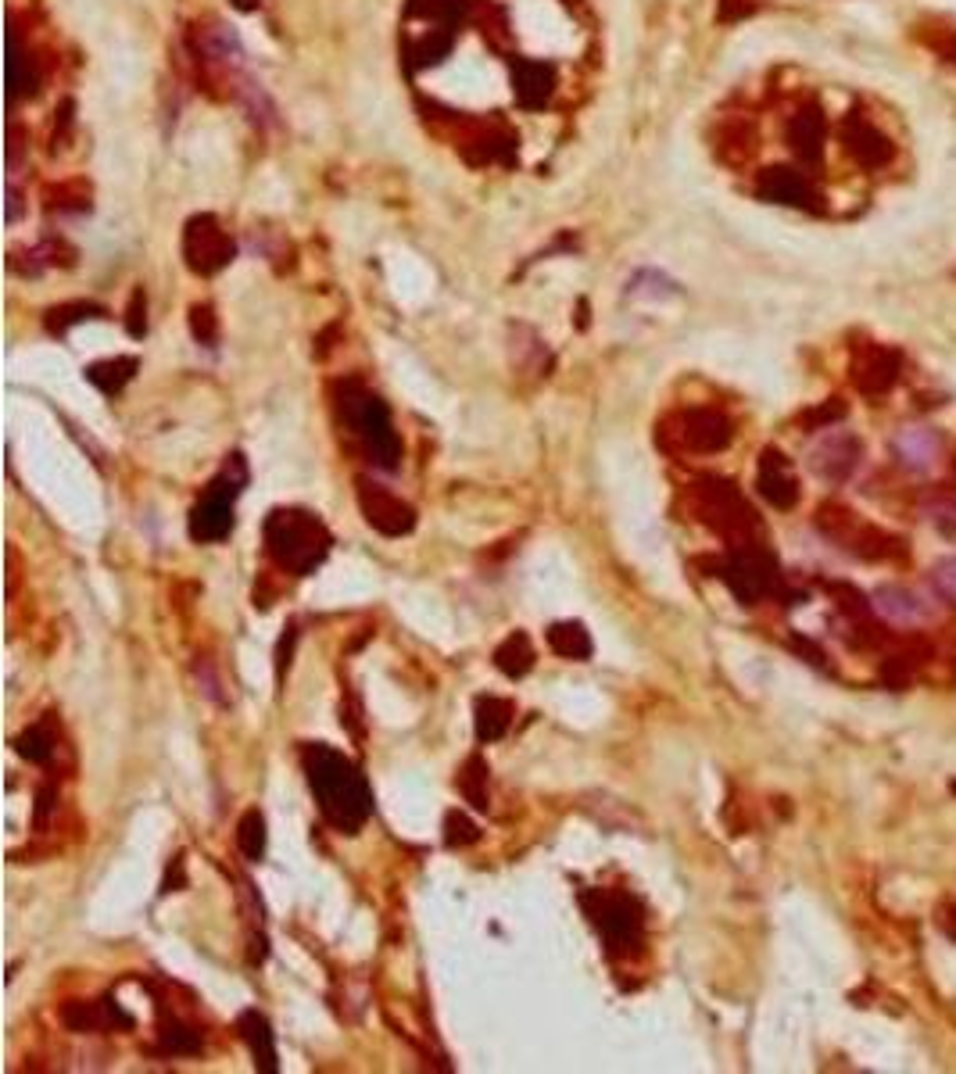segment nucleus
Masks as SVG:
<instances>
[{
  "instance_id": "nucleus-1",
  "label": "nucleus",
  "mask_w": 956,
  "mask_h": 1074,
  "mask_svg": "<svg viewBox=\"0 0 956 1074\" xmlns=\"http://www.w3.org/2000/svg\"><path fill=\"white\" fill-rule=\"evenodd\" d=\"M301 767L323 820L341 835H359L373 817V788L355 759L326 742L301 745Z\"/></svg>"
},
{
  "instance_id": "nucleus-2",
  "label": "nucleus",
  "mask_w": 956,
  "mask_h": 1074,
  "mask_svg": "<svg viewBox=\"0 0 956 1074\" xmlns=\"http://www.w3.org/2000/svg\"><path fill=\"white\" fill-rule=\"evenodd\" d=\"M262 534L273 566L291 577L316 573L333 548V534L326 530V523L308 509H273L265 516Z\"/></svg>"
},
{
  "instance_id": "nucleus-3",
  "label": "nucleus",
  "mask_w": 956,
  "mask_h": 1074,
  "mask_svg": "<svg viewBox=\"0 0 956 1074\" xmlns=\"http://www.w3.org/2000/svg\"><path fill=\"white\" fill-rule=\"evenodd\" d=\"M337 409H341L344 427L359 441L366 459L380 469H394L402 462V441L394 434L391 409L384 405L380 394L362 387L359 380H344L337 384Z\"/></svg>"
},
{
  "instance_id": "nucleus-4",
  "label": "nucleus",
  "mask_w": 956,
  "mask_h": 1074,
  "mask_svg": "<svg viewBox=\"0 0 956 1074\" xmlns=\"http://www.w3.org/2000/svg\"><path fill=\"white\" fill-rule=\"evenodd\" d=\"M692 498H695V512H699V520L706 523L709 530H717L720 537H724L727 545L735 548V545H752L756 537H760V516H756V509H752L749 502L742 498V491H738L731 480L724 477H699L692 487Z\"/></svg>"
},
{
  "instance_id": "nucleus-5",
  "label": "nucleus",
  "mask_w": 956,
  "mask_h": 1074,
  "mask_svg": "<svg viewBox=\"0 0 956 1074\" xmlns=\"http://www.w3.org/2000/svg\"><path fill=\"white\" fill-rule=\"evenodd\" d=\"M581 906L588 913V921L598 928L602 942H606L609 956H638L645 946V913H641L638 899H631L627 892H613V888H588L581 892Z\"/></svg>"
},
{
  "instance_id": "nucleus-6",
  "label": "nucleus",
  "mask_w": 956,
  "mask_h": 1074,
  "mask_svg": "<svg viewBox=\"0 0 956 1074\" xmlns=\"http://www.w3.org/2000/svg\"><path fill=\"white\" fill-rule=\"evenodd\" d=\"M248 487V462L244 455H230L226 466L219 469V477H212V484L205 487V495L197 498V505L190 509V537L201 541V545H215V541H226L233 534V505L237 498L244 495Z\"/></svg>"
},
{
  "instance_id": "nucleus-7",
  "label": "nucleus",
  "mask_w": 956,
  "mask_h": 1074,
  "mask_svg": "<svg viewBox=\"0 0 956 1074\" xmlns=\"http://www.w3.org/2000/svg\"><path fill=\"white\" fill-rule=\"evenodd\" d=\"M713 577H720L731 588V595L742 606H756L760 598L781 595V573H777V559L760 545H735L724 559H713Z\"/></svg>"
},
{
  "instance_id": "nucleus-8",
  "label": "nucleus",
  "mask_w": 956,
  "mask_h": 1074,
  "mask_svg": "<svg viewBox=\"0 0 956 1074\" xmlns=\"http://www.w3.org/2000/svg\"><path fill=\"white\" fill-rule=\"evenodd\" d=\"M731 437H735L731 419L717 409H684L656 427V441L670 452L717 455L731 444Z\"/></svg>"
},
{
  "instance_id": "nucleus-9",
  "label": "nucleus",
  "mask_w": 956,
  "mask_h": 1074,
  "mask_svg": "<svg viewBox=\"0 0 956 1074\" xmlns=\"http://www.w3.org/2000/svg\"><path fill=\"white\" fill-rule=\"evenodd\" d=\"M817 527L824 530L835 545L860 555V559H871V563L892 559V555H903V541H899V537L885 534V530L871 527V523H863L853 509H846V505H835V502L820 505Z\"/></svg>"
},
{
  "instance_id": "nucleus-10",
  "label": "nucleus",
  "mask_w": 956,
  "mask_h": 1074,
  "mask_svg": "<svg viewBox=\"0 0 956 1074\" xmlns=\"http://www.w3.org/2000/svg\"><path fill=\"white\" fill-rule=\"evenodd\" d=\"M183 258L197 276H215L233 262V240L215 215H194L183 230Z\"/></svg>"
},
{
  "instance_id": "nucleus-11",
  "label": "nucleus",
  "mask_w": 956,
  "mask_h": 1074,
  "mask_svg": "<svg viewBox=\"0 0 956 1074\" xmlns=\"http://www.w3.org/2000/svg\"><path fill=\"white\" fill-rule=\"evenodd\" d=\"M359 509L362 520L384 537H405L416 530V509L380 484L359 480Z\"/></svg>"
},
{
  "instance_id": "nucleus-12",
  "label": "nucleus",
  "mask_w": 956,
  "mask_h": 1074,
  "mask_svg": "<svg viewBox=\"0 0 956 1074\" xmlns=\"http://www.w3.org/2000/svg\"><path fill=\"white\" fill-rule=\"evenodd\" d=\"M756 194L763 201H770V205H792V208H817L820 201L813 179L799 169H788V165L763 169L756 176Z\"/></svg>"
},
{
  "instance_id": "nucleus-13",
  "label": "nucleus",
  "mask_w": 956,
  "mask_h": 1074,
  "mask_svg": "<svg viewBox=\"0 0 956 1074\" xmlns=\"http://www.w3.org/2000/svg\"><path fill=\"white\" fill-rule=\"evenodd\" d=\"M853 380L863 394L881 398V394L892 391L899 380V355L896 351L881 348V344H867V348H860L853 358Z\"/></svg>"
},
{
  "instance_id": "nucleus-14",
  "label": "nucleus",
  "mask_w": 956,
  "mask_h": 1074,
  "mask_svg": "<svg viewBox=\"0 0 956 1074\" xmlns=\"http://www.w3.org/2000/svg\"><path fill=\"white\" fill-rule=\"evenodd\" d=\"M756 487H760V495L767 498L774 509H795V502H799V480H795V469L777 448H763L760 469H756Z\"/></svg>"
},
{
  "instance_id": "nucleus-15",
  "label": "nucleus",
  "mask_w": 956,
  "mask_h": 1074,
  "mask_svg": "<svg viewBox=\"0 0 956 1074\" xmlns=\"http://www.w3.org/2000/svg\"><path fill=\"white\" fill-rule=\"evenodd\" d=\"M842 140H846L849 158H853L860 169H885V165L892 162V154H896L892 140H888L878 126H871V122H863V119H849L846 129H842Z\"/></svg>"
},
{
  "instance_id": "nucleus-16",
  "label": "nucleus",
  "mask_w": 956,
  "mask_h": 1074,
  "mask_svg": "<svg viewBox=\"0 0 956 1074\" xmlns=\"http://www.w3.org/2000/svg\"><path fill=\"white\" fill-rule=\"evenodd\" d=\"M61 1024L69 1032H101V1028H133V1017L119 1010V1003H86V999H69L61 1006Z\"/></svg>"
},
{
  "instance_id": "nucleus-17",
  "label": "nucleus",
  "mask_w": 956,
  "mask_h": 1074,
  "mask_svg": "<svg viewBox=\"0 0 956 1074\" xmlns=\"http://www.w3.org/2000/svg\"><path fill=\"white\" fill-rule=\"evenodd\" d=\"M860 455H863V448L853 434H835V437H828V441L817 444L810 466L817 469V477L831 480V484H842V480L853 477V469L860 466Z\"/></svg>"
},
{
  "instance_id": "nucleus-18",
  "label": "nucleus",
  "mask_w": 956,
  "mask_h": 1074,
  "mask_svg": "<svg viewBox=\"0 0 956 1074\" xmlns=\"http://www.w3.org/2000/svg\"><path fill=\"white\" fill-rule=\"evenodd\" d=\"M785 140H788V147H792L795 158H803V162H820L824 144H828V119L820 115V108H799L792 119H788Z\"/></svg>"
},
{
  "instance_id": "nucleus-19",
  "label": "nucleus",
  "mask_w": 956,
  "mask_h": 1074,
  "mask_svg": "<svg viewBox=\"0 0 956 1074\" xmlns=\"http://www.w3.org/2000/svg\"><path fill=\"white\" fill-rule=\"evenodd\" d=\"M513 94L523 108H545L555 94V69L548 61H516L513 69Z\"/></svg>"
},
{
  "instance_id": "nucleus-20",
  "label": "nucleus",
  "mask_w": 956,
  "mask_h": 1074,
  "mask_svg": "<svg viewBox=\"0 0 956 1074\" xmlns=\"http://www.w3.org/2000/svg\"><path fill=\"white\" fill-rule=\"evenodd\" d=\"M237 1032H240V1039H244V1046L251 1049V1060H255L258 1071L262 1074L280 1071V1053H276L273 1028H269V1021H265V1014L244 1010V1014L237 1017Z\"/></svg>"
},
{
  "instance_id": "nucleus-21",
  "label": "nucleus",
  "mask_w": 956,
  "mask_h": 1074,
  "mask_svg": "<svg viewBox=\"0 0 956 1074\" xmlns=\"http://www.w3.org/2000/svg\"><path fill=\"white\" fill-rule=\"evenodd\" d=\"M516 706L509 699H498V695H480L477 706H473V727H477L480 742H502L509 727H513Z\"/></svg>"
},
{
  "instance_id": "nucleus-22",
  "label": "nucleus",
  "mask_w": 956,
  "mask_h": 1074,
  "mask_svg": "<svg viewBox=\"0 0 956 1074\" xmlns=\"http://www.w3.org/2000/svg\"><path fill=\"white\" fill-rule=\"evenodd\" d=\"M36 90H40V65H36V58L22 47L18 33L11 29V36H8V94H11V101H18V97H33Z\"/></svg>"
},
{
  "instance_id": "nucleus-23",
  "label": "nucleus",
  "mask_w": 956,
  "mask_h": 1074,
  "mask_svg": "<svg viewBox=\"0 0 956 1074\" xmlns=\"http://www.w3.org/2000/svg\"><path fill=\"white\" fill-rule=\"evenodd\" d=\"M18 756L29 759V763H36V767H47L54 759V752H58V727H54V713H47L43 720H36L33 727H26V731L18 734V742H15Z\"/></svg>"
},
{
  "instance_id": "nucleus-24",
  "label": "nucleus",
  "mask_w": 956,
  "mask_h": 1074,
  "mask_svg": "<svg viewBox=\"0 0 956 1074\" xmlns=\"http://www.w3.org/2000/svg\"><path fill=\"white\" fill-rule=\"evenodd\" d=\"M548 648H552L555 656L573 659V663H584V659H591V652H595L588 627L577 620L552 623V627H548Z\"/></svg>"
},
{
  "instance_id": "nucleus-25",
  "label": "nucleus",
  "mask_w": 956,
  "mask_h": 1074,
  "mask_svg": "<svg viewBox=\"0 0 956 1074\" xmlns=\"http://www.w3.org/2000/svg\"><path fill=\"white\" fill-rule=\"evenodd\" d=\"M201 1046H205V1039H201L194 1024L180 1021L176 1014L162 1017V1024H158V1053H165V1057H194V1053H201Z\"/></svg>"
},
{
  "instance_id": "nucleus-26",
  "label": "nucleus",
  "mask_w": 956,
  "mask_h": 1074,
  "mask_svg": "<svg viewBox=\"0 0 956 1074\" xmlns=\"http://www.w3.org/2000/svg\"><path fill=\"white\" fill-rule=\"evenodd\" d=\"M534 659L538 656H534V645H530L527 631H513L495 648V666L505 677H513V681H520V677H527L534 670Z\"/></svg>"
},
{
  "instance_id": "nucleus-27",
  "label": "nucleus",
  "mask_w": 956,
  "mask_h": 1074,
  "mask_svg": "<svg viewBox=\"0 0 956 1074\" xmlns=\"http://www.w3.org/2000/svg\"><path fill=\"white\" fill-rule=\"evenodd\" d=\"M140 362L133 355H119V358H104V362H94V366H86L83 376L90 380V384L97 387V391L104 394H119L122 387L137 376Z\"/></svg>"
},
{
  "instance_id": "nucleus-28",
  "label": "nucleus",
  "mask_w": 956,
  "mask_h": 1074,
  "mask_svg": "<svg viewBox=\"0 0 956 1074\" xmlns=\"http://www.w3.org/2000/svg\"><path fill=\"white\" fill-rule=\"evenodd\" d=\"M487 759L480 756V752H473V756H466V763L459 767V777H455V788H459V795L466 802H470L473 810L484 813L487 806H491V792H487Z\"/></svg>"
},
{
  "instance_id": "nucleus-29",
  "label": "nucleus",
  "mask_w": 956,
  "mask_h": 1074,
  "mask_svg": "<svg viewBox=\"0 0 956 1074\" xmlns=\"http://www.w3.org/2000/svg\"><path fill=\"white\" fill-rule=\"evenodd\" d=\"M874 606L896 623H917V620H924V613H928V609H924V598L910 588H881L878 595H874Z\"/></svg>"
},
{
  "instance_id": "nucleus-30",
  "label": "nucleus",
  "mask_w": 956,
  "mask_h": 1074,
  "mask_svg": "<svg viewBox=\"0 0 956 1074\" xmlns=\"http://www.w3.org/2000/svg\"><path fill=\"white\" fill-rule=\"evenodd\" d=\"M896 455L906 466L928 469L931 462L939 459V437L931 434V430H903L896 437Z\"/></svg>"
},
{
  "instance_id": "nucleus-31",
  "label": "nucleus",
  "mask_w": 956,
  "mask_h": 1074,
  "mask_svg": "<svg viewBox=\"0 0 956 1074\" xmlns=\"http://www.w3.org/2000/svg\"><path fill=\"white\" fill-rule=\"evenodd\" d=\"M104 316L108 312L101 305H94V301H69V305H54L43 323H47V330L61 337V333H69L72 326L86 323V319H104Z\"/></svg>"
},
{
  "instance_id": "nucleus-32",
  "label": "nucleus",
  "mask_w": 956,
  "mask_h": 1074,
  "mask_svg": "<svg viewBox=\"0 0 956 1074\" xmlns=\"http://www.w3.org/2000/svg\"><path fill=\"white\" fill-rule=\"evenodd\" d=\"M752 151H756V137H752V129L745 126V122H731V126H724V133H720V144H717V154L724 158L727 165H745L752 158Z\"/></svg>"
},
{
  "instance_id": "nucleus-33",
  "label": "nucleus",
  "mask_w": 956,
  "mask_h": 1074,
  "mask_svg": "<svg viewBox=\"0 0 956 1074\" xmlns=\"http://www.w3.org/2000/svg\"><path fill=\"white\" fill-rule=\"evenodd\" d=\"M237 845L240 853L248 856L251 863H258L265 856V845H269V835H265V817L258 810H248L240 817L237 824Z\"/></svg>"
},
{
  "instance_id": "nucleus-34",
  "label": "nucleus",
  "mask_w": 956,
  "mask_h": 1074,
  "mask_svg": "<svg viewBox=\"0 0 956 1074\" xmlns=\"http://www.w3.org/2000/svg\"><path fill=\"white\" fill-rule=\"evenodd\" d=\"M448 51H452V26H437V29H430V36H423V40L412 47L409 61H412V69H427V65H437Z\"/></svg>"
},
{
  "instance_id": "nucleus-35",
  "label": "nucleus",
  "mask_w": 956,
  "mask_h": 1074,
  "mask_svg": "<svg viewBox=\"0 0 956 1074\" xmlns=\"http://www.w3.org/2000/svg\"><path fill=\"white\" fill-rule=\"evenodd\" d=\"M47 208L58 212H86L90 208V183L83 179H65L58 187H47Z\"/></svg>"
},
{
  "instance_id": "nucleus-36",
  "label": "nucleus",
  "mask_w": 956,
  "mask_h": 1074,
  "mask_svg": "<svg viewBox=\"0 0 956 1074\" xmlns=\"http://www.w3.org/2000/svg\"><path fill=\"white\" fill-rule=\"evenodd\" d=\"M917 666H921V652H914V648L906 645V648H899V652H892V656L885 659V666H881V677H885V681L896 688V684H906L910 677L917 674Z\"/></svg>"
},
{
  "instance_id": "nucleus-37",
  "label": "nucleus",
  "mask_w": 956,
  "mask_h": 1074,
  "mask_svg": "<svg viewBox=\"0 0 956 1074\" xmlns=\"http://www.w3.org/2000/svg\"><path fill=\"white\" fill-rule=\"evenodd\" d=\"M480 838V827L473 824L470 817L462 810H452L444 817V845L448 849H462V845H473Z\"/></svg>"
},
{
  "instance_id": "nucleus-38",
  "label": "nucleus",
  "mask_w": 956,
  "mask_h": 1074,
  "mask_svg": "<svg viewBox=\"0 0 956 1074\" xmlns=\"http://www.w3.org/2000/svg\"><path fill=\"white\" fill-rule=\"evenodd\" d=\"M190 333H194L197 344L215 348V341H219V316H215L212 305H194V308H190Z\"/></svg>"
},
{
  "instance_id": "nucleus-39",
  "label": "nucleus",
  "mask_w": 956,
  "mask_h": 1074,
  "mask_svg": "<svg viewBox=\"0 0 956 1074\" xmlns=\"http://www.w3.org/2000/svg\"><path fill=\"white\" fill-rule=\"evenodd\" d=\"M842 416H846V401H842V398H831V401H824L820 409L806 412V416H803V427H806V430H828L831 423H838Z\"/></svg>"
},
{
  "instance_id": "nucleus-40",
  "label": "nucleus",
  "mask_w": 956,
  "mask_h": 1074,
  "mask_svg": "<svg viewBox=\"0 0 956 1074\" xmlns=\"http://www.w3.org/2000/svg\"><path fill=\"white\" fill-rule=\"evenodd\" d=\"M126 330H129V337H144V333H147V294L140 287L133 290V298H129Z\"/></svg>"
},
{
  "instance_id": "nucleus-41",
  "label": "nucleus",
  "mask_w": 956,
  "mask_h": 1074,
  "mask_svg": "<svg viewBox=\"0 0 956 1074\" xmlns=\"http://www.w3.org/2000/svg\"><path fill=\"white\" fill-rule=\"evenodd\" d=\"M294 645H298V623H287V634H283L280 645H276V681L280 684H283V674L291 670Z\"/></svg>"
},
{
  "instance_id": "nucleus-42",
  "label": "nucleus",
  "mask_w": 956,
  "mask_h": 1074,
  "mask_svg": "<svg viewBox=\"0 0 956 1074\" xmlns=\"http://www.w3.org/2000/svg\"><path fill=\"white\" fill-rule=\"evenodd\" d=\"M54 806H58V788H54V785H40V788H36V813H33L36 827H47V824H51Z\"/></svg>"
},
{
  "instance_id": "nucleus-43",
  "label": "nucleus",
  "mask_w": 956,
  "mask_h": 1074,
  "mask_svg": "<svg viewBox=\"0 0 956 1074\" xmlns=\"http://www.w3.org/2000/svg\"><path fill=\"white\" fill-rule=\"evenodd\" d=\"M756 8H760V0H720L717 15H720V22H742V18H749Z\"/></svg>"
},
{
  "instance_id": "nucleus-44",
  "label": "nucleus",
  "mask_w": 956,
  "mask_h": 1074,
  "mask_svg": "<svg viewBox=\"0 0 956 1074\" xmlns=\"http://www.w3.org/2000/svg\"><path fill=\"white\" fill-rule=\"evenodd\" d=\"M935 588L956 602V555H953V559H946V563L935 566Z\"/></svg>"
},
{
  "instance_id": "nucleus-45",
  "label": "nucleus",
  "mask_w": 956,
  "mask_h": 1074,
  "mask_svg": "<svg viewBox=\"0 0 956 1074\" xmlns=\"http://www.w3.org/2000/svg\"><path fill=\"white\" fill-rule=\"evenodd\" d=\"M72 111H76V104H72V101H65V104L58 108V119H54V151H58V147H65V140H69V133H72Z\"/></svg>"
},
{
  "instance_id": "nucleus-46",
  "label": "nucleus",
  "mask_w": 956,
  "mask_h": 1074,
  "mask_svg": "<svg viewBox=\"0 0 956 1074\" xmlns=\"http://www.w3.org/2000/svg\"><path fill=\"white\" fill-rule=\"evenodd\" d=\"M22 151H26V133H22V126H18V122H8V165H11V169L18 165Z\"/></svg>"
},
{
  "instance_id": "nucleus-47",
  "label": "nucleus",
  "mask_w": 956,
  "mask_h": 1074,
  "mask_svg": "<svg viewBox=\"0 0 956 1074\" xmlns=\"http://www.w3.org/2000/svg\"><path fill=\"white\" fill-rule=\"evenodd\" d=\"M935 921H939L942 935L953 938L956 942V899H946V903L939 906V913H935Z\"/></svg>"
},
{
  "instance_id": "nucleus-48",
  "label": "nucleus",
  "mask_w": 956,
  "mask_h": 1074,
  "mask_svg": "<svg viewBox=\"0 0 956 1074\" xmlns=\"http://www.w3.org/2000/svg\"><path fill=\"white\" fill-rule=\"evenodd\" d=\"M22 215V194L8 183V222H15Z\"/></svg>"
},
{
  "instance_id": "nucleus-49",
  "label": "nucleus",
  "mask_w": 956,
  "mask_h": 1074,
  "mask_svg": "<svg viewBox=\"0 0 956 1074\" xmlns=\"http://www.w3.org/2000/svg\"><path fill=\"white\" fill-rule=\"evenodd\" d=\"M258 4H262V0H233V8L237 11H255Z\"/></svg>"
},
{
  "instance_id": "nucleus-50",
  "label": "nucleus",
  "mask_w": 956,
  "mask_h": 1074,
  "mask_svg": "<svg viewBox=\"0 0 956 1074\" xmlns=\"http://www.w3.org/2000/svg\"><path fill=\"white\" fill-rule=\"evenodd\" d=\"M946 54H949V58H953V61H956V36H953V43H949V51H946Z\"/></svg>"
},
{
  "instance_id": "nucleus-51",
  "label": "nucleus",
  "mask_w": 956,
  "mask_h": 1074,
  "mask_svg": "<svg viewBox=\"0 0 956 1074\" xmlns=\"http://www.w3.org/2000/svg\"><path fill=\"white\" fill-rule=\"evenodd\" d=\"M953 473H956V466H953Z\"/></svg>"
}]
</instances>
